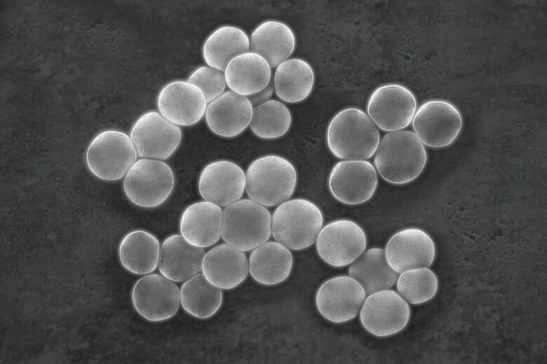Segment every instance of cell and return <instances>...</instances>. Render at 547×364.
I'll use <instances>...</instances> for the list:
<instances>
[{
	"mask_svg": "<svg viewBox=\"0 0 547 364\" xmlns=\"http://www.w3.org/2000/svg\"><path fill=\"white\" fill-rule=\"evenodd\" d=\"M410 316L407 302L395 290L386 289L368 295L359 317L369 333L384 337L401 331L407 325Z\"/></svg>",
	"mask_w": 547,
	"mask_h": 364,
	"instance_id": "4fadbf2b",
	"label": "cell"
},
{
	"mask_svg": "<svg viewBox=\"0 0 547 364\" xmlns=\"http://www.w3.org/2000/svg\"><path fill=\"white\" fill-rule=\"evenodd\" d=\"M198 186L206 201L220 207L228 206L241 198L245 188V175L234 162L215 161L203 168Z\"/></svg>",
	"mask_w": 547,
	"mask_h": 364,
	"instance_id": "ac0fdd59",
	"label": "cell"
},
{
	"mask_svg": "<svg viewBox=\"0 0 547 364\" xmlns=\"http://www.w3.org/2000/svg\"><path fill=\"white\" fill-rule=\"evenodd\" d=\"M252 109L247 96L227 90L208 103L205 121L213 133L223 137H234L249 126Z\"/></svg>",
	"mask_w": 547,
	"mask_h": 364,
	"instance_id": "d6986e66",
	"label": "cell"
},
{
	"mask_svg": "<svg viewBox=\"0 0 547 364\" xmlns=\"http://www.w3.org/2000/svg\"><path fill=\"white\" fill-rule=\"evenodd\" d=\"M131 301L135 310L144 319L161 322L172 318L180 304V289L162 274H149L134 284Z\"/></svg>",
	"mask_w": 547,
	"mask_h": 364,
	"instance_id": "7c38bea8",
	"label": "cell"
},
{
	"mask_svg": "<svg viewBox=\"0 0 547 364\" xmlns=\"http://www.w3.org/2000/svg\"><path fill=\"white\" fill-rule=\"evenodd\" d=\"M224 74L231 90L248 97L268 86L271 67L264 58L250 50L232 59Z\"/></svg>",
	"mask_w": 547,
	"mask_h": 364,
	"instance_id": "cb8c5ba5",
	"label": "cell"
},
{
	"mask_svg": "<svg viewBox=\"0 0 547 364\" xmlns=\"http://www.w3.org/2000/svg\"><path fill=\"white\" fill-rule=\"evenodd\" d=\"M159 113L180 126L198 123L205 115L207 102L201 90L188 81L175 80L166 83L157 96Z\"/></svg>",
	"mask_w": 547,
	"mask_h": 364,
	"instance_id": "2e32d148",
	"label": "cell"
},
{
	"mask_svg": "<svg viewBox=\"0 0 547 364\" xmlns=\"http://www.w3.org/2000/svg\"><path fill=\"white\" fill-rule=\"evenodd\" d=\"M180 295L183 309L197 318L212 316L222 302L221 289L211 284L203 274H198L185 281L181 286Z\"/></svg>",
	"mask_w": 547,
	"mask_h": 364,
	"instance_id": "f546056e",
	"label": "cell"
},
{
	"mask_svg": "<svg viewBox=\"0 0 547 364\" xmlns=\"http://www.w3.org/2000/svg\"><path fill=\"white\" fill-rule=\"evenodd\" d=\"M348 272L363 286L366 295L389 289L398 276L387 263L384 250L377 247L364 251L351 264Z\"/></svg>",
	"mask_w": 547,
	"mask_h": 364,
	"instance_id": "f1b7e54d",
	"label": "cell"
},
{
	"mask_svg": "<svg viewBox=\"0 0 547 364\" xmlns=\"http://www.w3.org/2000/svg\"><path fill=\"white\" fill-rule=\"evenodd\" d=\"M385 257L389 265L398 274L429 267L435 256V246L424 230L409 227L395 233L388 241Z\"/></svg>",
	"mask_w": 547,
	"mask_h": 364,
	"instance_id": "e0dca14e",
	"label": "cell"
},
{
	"mask_svg": "<svg viewBox=\"0 0 547 364\" xmlns=\"http://www.w3.org/2000/svg\"><path fill=\"white\" fill-rule=\"evenodd\" d=\"M274 91L273 82H270L264 89L248 96L252 107L260 105L270 100Z\"/></svg>",
	"mask_w": 547,
	"mask_h": 364,
	"instance_id": "836d02e7",
	"label": "cell"
},
{
	"mask_svg": "<svg viewBox=\"0 0 547 364\" xmlns=\"http://www.w3.org/2000/svg\"><path fill=\"white\" fill-rule=\"evenodd\" d=\"M187 81L201 90L207 103L222 95L227 86L224 72L208 65L195 69Z\"/></svg>",
	"mask_w": 547,
	"mask_h": 364,
	"instance_id": "d6a6232c",
	"label": "cell"
},
{
	"mask_svg": "<svg viewBox=\"0 0 547 364\" xmlns=\"http://www.w3.org/2000/svg\"><path fill=\"white\" fill-rule=\"evenodd\" d=\"M292 115L282 102L270 99L253 107L249 126L252 132L262 139H276L290 129Z\"/></svg>",
	"mask_w": 547,
	"mask_h": 364,
	"instance_id": "4dcf8cb0",
	"label": "cell"
},
{
	"mask_svg": "<svg viewBox=\"0 0 547 364\" xmlns=\"http://www.w3.org/2000/svg\"><path fill=\"white\" fill-rule=\"evenodd\" d=\"M174 184L173 172L166 163L142 158L137 160L125 175L123 188L134 205L152 208L168 199Z\"/></svg>",
	"mask_w": 547,
	"mask_h": 364,
	"instance_id": "52a82bcc",
	"label": "cell"
},
{
	"mask_svg": "<svg viewBox=\"0 0 547 364\" xmlns=\"http://www.w3.org/2000/svg\"><path fill=\"white\" fill-rule=\"evenodd\" d=\"M130 137L140 157L165 160L177 150L182 132L178 126L151 110L142 114L135 121Z\"/></svg>",
	"mask_w": 547,
	"mask_h": 364,
	"instance_id": "30bf717a",
	"label": "cell"
},
{
	"mask_svg": "<svg viewBox=\"0 0 547 364\" xmlns=\"http://www.w3.org/2000/svg\"><path fill=\"white\" fill-rule=\"evenodd\" d=\"M250 51V38L241 28L230 25L213 30L202 46V56L210 67L224 72L229 62L240 54Z\"/></svg>",
	"mask_w": 547,
	"mask_h": 364,
	"instance_id": "4316f807",
	"label": "cell"
},
{
	"mask_svg": "<svg viewBox=\"0 0 547 364\" xmlns=\"http://www.w3.org/2000/svg\"><path fill=\"white\" fill-rule=\"evenodd\" d=\"M380 135L376 125L363 110L347 107L339 111L330 121L326 142L337 158L365 160L377 150Z\"/></svg>",
	"mask_w": 547,
	"mask_h": 364,
	"instance_id": "7a4b0ae2",
	"label": "cell"
},
{
	"mask_svg": "<svg viewBox=\"0 0 547 364\" xmlns=\"http://www.w3.org/2000/svg\"><path fill=\"white\" fill-rule=\"evenodd\" d=\"M366 298L363 286L349 276L330 278L321 284L316 294L319 314L334 323H343L354 318Z\"/></svg>",
	"mask_w": 547,
	"mask_h": 364,
	"instance_id": "5bb4252c",
	"label": "cell"
},
{
	"mask_svg": "<svg viewBox=\"0 0 547 364\" xmlns=\"http://www.w3.org/2000/svg\"><path fill=\"white\" fill-rule=\"evenodd\" d=\"M137 156L129 135L121 130L109 129L100 132L90 141L86 152V162L96 177L115 181L125 177Z\"/></svg>",
	"mask_w": 547,
	"mask_h": 364,
	"instance_id": "8992f818",
	"label": "cell"
},
{
	"mask_svg": "<svg viewBox=\"0 0 547 364\" xmlns=\"http://www.w3.org/2000/svg\"><path fill=\"white\" fill-rule=\"evenodd\" d=\"M201 271L211 284L220 289L231 290L245 281L249 264L243 251L222 243L205 254Z\"/></svg>",
	"mask_w": 547,
	"mask_h": 364,
	"instance_id": "ffe728a7",
	"label": "cell"
},
{
	"mask_svg": "<svg viewBox=\"0 0 547 364\" xmlns=\"http://www.w3.org/2000/svg\"><path fill=\"white\" fill-rule=\"evenodd\" d=\"M315 74L311 65L304 59L289 58L280 65L274 75V91L281 100L297 103L306 100L311 93Z\"/></svg>",
	"mask_w": 547,
	"mask_h": 364,
	"instance_id": "83f0119b",
	"label": "cell"
},
{
	"mask_svg": "<svg viewBox=\"0 0 547 364\" xmlns=\"http://www.w3.org/2000/svg\"><path fill=\"white\" fill-rule=\"evenodd\" d=\"M119 258L122 267L135 275L153 272L158 265L160 243L151 233L136 229L127 233L119 245Z\"/></svg>",
	"mask_w": 547,
	"mask_h": 364,
	"instance_id": "484cf974",
	"label": "cell"
},
{
	"mask_svg": "<svg viewBox=\"0 0 547 364\" xmlns=\"http://www.w3.org/2000/svg\"><path fill=\"white\" fill-rule=\"evenodd\" d=\"M417 102L413 92L404 85L391 83L377 87L367 102V113L384 131L400 130L411 123Z\"/></svg>",
	"mask_w": 547,
	"mask_h": 364,
	"instance_id": "9c48e42d",
	"label": "cell"
},
{
	"mask_svg": "<svg viewBox=\"0 0 547 364\" xmlns=\"http://www.w3.org/2000/svg\"><path fill=\"white\" fill-rule=\"evenodd\" d=\"M428 160L426 149L414 133L396 130L379 140L374 163L381 177L393 184H405L417 178Z\"/></svg>",
	"mask_w": 547,
	"mask_h": 364,
	"instance_id": "6da1fadb",
	"label": "cell"
},
{
	"mask_svg": "<svg viewBox=\"0 0 547 364\" xmlns=\"http://www.w3.org/2000/svg\"><path fill=\"white\" fill-rule=\"evenodd\" d=\"M296 38L286 23L266 20L259 23L250 37V50L264 58L271 67L289 59L295 50Z\"/></svg>",
	"mask_w": 547,
	"mask_h": 364,
	"instance_id": "603a6c76",
	"label": "cell"
},
{
	"mask_svg": "<svg viewBox=\"0 0 547 364\" xmlns=\"http://www.w3.org/2000/svg\"><path fill=\"white\" fill-rule=\"evenodd\" d=\"M377 174L374 166L366 160H345L332 168L328 187L338 201L358 205L369 201L377 187Z\"/></svg>",
	"mask_w": 547,
	"mask_h": 364,
	"instance_id": "9a60e30c",
	"label": "cell"
},
{
	"mask_svg": "<svg viewBox=\"0 0 547 364\" xmlns=\"http://www.w3.org/2000/svg\"><path fill=\"white\" fill-rule=\"evenodd\" d=\"M320 209L306 198H294L281 203L271 217V234L286 248L300 250L313 245L322 229Z\"/></svg>",
	"mask_w": 547,
	"mask_h": 364,
	"instance_id": "277c9868",
	"label": "cell"
},
{
	"mask_svg": "<svg viewBox=\"0 0 547 364\" xmlns=\"http://www.w3.org/2000/svg\"><path fill=\"white\" fill-rule=\"evenodd\" d=\"M222 210L209 201H198L187 206L181 215L180 231L190 244L207 248L216 243L222 234Z\"/></svg>",
	"mask_w": 547,
	"mask_h": 364,
	"instance_id": "44dd1931",
	"label": "cell"
},
{
	"mask_svg": "<svg viewBox=\"0 0 547 364\" xmlns=\"http://www.w3.org/2000/svg\"><path fill=\"white\" fill-rule=\"evenodd\" d=\"M396 281L398 293L412 304L430 300L438 290L437 277L428 267L405 271L400 274Z\"/></svg>",
	"mask_w": 547,
	"mask_h": 364,
	"instance_id": "1f68e13d",
	"label": "cell"
},
{
	"mask_svg": "<svg viewBox=\"0 0 547 364\" xmlns=\"http://www.w3.org/2000/svg\"><path fill=\"white\" fill-rule=\"evenodd\" d=\"M412 124L414 134L424 145L439 149L455 142L462 130L463 118L452 102L431 99L417 108Z\"/></svg>",
	"mask_w": 547,
	"mask_h": 364,
	"instance_id": "ba28073f",
	"label": "cell"
},
{
	"mask_svg": "<svg viewBox=\"0 0 547 364\" xmlns=\"http://www.w3.org/2000/svg\"><path fill=\"white\" fill-rule=\"evenodd\" d=\"M316 243L318 254L325 263L343 267L351 264L365 251L367 237L356 222L341 219L322 227Z\"/></svg>",
	"mask_w": 547,
	"mask_h": 364,
	"instance_id": "8fae6325",
	"label": "cell"
},
{
	"mask_svg": "<svg viewBox=\"0 0 547 364\" xmlns=\"http://www.w3.org/2000/svg\"><path fill=\"white\" fill-rule=\"evenodd\" d=\"M271 234V216L262 205L252 199H241L222 212L221 236L242 251L253 250L266 242Z\"/></svg>",
	"mask_w": 547,
	"mask_h": 364,
	"instance_id": "5b68a950",
	"label": "cell"
},
{
	"mask_svg": "<svg viewBox=\"0 0 547 364\" xmlns=\"http://www.w3.org/2000/svg\"><path fill=\"white\" fill-rule=\"evenodd\" d=\"M297 171L287 159L269 154L255 159L245 173L248 196L264 206H274L288 201L297 184Z\"/></svg>",
	"mask_w": 547,
	"mask_h": 364,
	"instance_id": "3957f363",
	"label": "cell"
},
{
	"mask_svg": "<svg viewBox=\"0 0 547 364\" xmlns=\"http://www.w3.org/2000/svg\"><path fill=\"white\" fill-rule=\"evenodd\" d=\"M248 264L250 276L256 282L274 285L289 277L293 257L288 248L277 241H269L252 250Z\"/></svg>",
	"mask_w": 547,
	"mask_h": 364,
	"instance_id": "d4e9b609",
	"label": "cell"
},
{
	"mask_svg": "<svg viewBox=\"0 0 547 364\" xmlns=\"http://www.w3.org/2000/svg\"><path fill=\"white\" fill-rule=\"evenodd\" d=\"M205 252L188 243L182 235L167 237L160 249L158 270L174 282L188 280L201 270Z\"/></svg>",
	"mask_w": 547,
	"mask_h": 364,
	"instance_id": "7402d4cb",
	"label": "cell"
}]
</instances>
